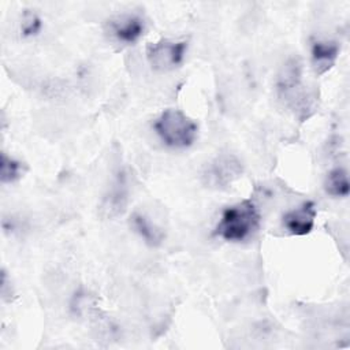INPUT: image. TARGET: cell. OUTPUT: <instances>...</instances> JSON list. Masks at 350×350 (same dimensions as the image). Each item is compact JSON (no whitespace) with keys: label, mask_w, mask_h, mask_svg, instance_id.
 <instances>
[{"label":"cell","mask_w":350,"mask_h":350,"mask_svg":"<svg viewBox=\"0 0 350 350\" xmlns=\"http://www.w3.org/2000/svg\"><path fill=\"white\" fill-rule=\"evenodd\" d=\"M260 226V212L254 202L245 200L227 206L215 228V234L227 242L247 239Z\"/></svg>","instance_id":"cell-1"},{"label":"cell","mask_w":350,"mask_h":350,"mask_svg":"<svg viewBox=\"0 0 350 350\" xmlns=\"http://www.w3.org/2000/svg\"><path fill=\"white\" fill-rule=\"evenodd\" d=\"M153 129L159 138L174 149L191 146L198 134V124L185 112L174 108L163 111L156 119Z\"/></svg>","instance_id":"cell-2"},{"label":"cell","mask_w":350,"mask_h":350,"mask_svg":"<svg viewBox=\"0 0 350 350\" xmlns=\"http://www.w3.org/2000/svg\"><path fill=\"white\" fill-rule=\"evenodd\" d=\"M186 51L187 41L164 38L148 45L146 59L153 70L167 72L182 64Z\"/></svg>","instance_id":"cell-3"},{"label":"cell","mask_w":350,"mask_h":350,"mask_svg":"<svg viewBox=\"0 0 350 350\" xmlns=\"http://www.w3.org/2000/svg\"><path fill=\"white\" fill-rule=\"evenodd\" d=\"M243 167L234 154H220L204 171V182L213 189H226L242 175Z\"/></svg>","instance_id":"cell-4"},{"label":"cell","mask_w":350,"mask_h":350,"mask_svg":"<svg viewBox=\"0 0 350 350\" xmlns=\"http://www.w3.org/2000/svg\"><path fill=\"white\" fill-rule=\"evenodd\" d=\"M107 31L109 36L122 44H134L145 31V22L139 15L124 14L108 21Z\"/></svg>","instance_id":"cell-5"},{"label":"cell","mask_w":350,"mask_h":350,"mask_svg":"<svg viewBox=\"0 0 350 350\" xmlns=\"http://www.w3.org/2000/svg\"><path fill=\"white\" fill-rule=\"evenodd\" d=\"M316 206L312 201H306L301 204L298 208H294L284 213L283 216V227L291 234V235H306L309 234L314 227L316 220Z\"/></svg>","instance_id":"cell-6"},{"label":"cell","mask_w":350,"mask_h":350,"mask_svg":"<svg viewBox=\"0 0 350 350\" xmlns=\"http://www.w3.org/2000/svg\"><path fill=\"white\" fill-rule=\"evenodd\" d=\"M312 64L316 74L327 72L336 62L339 55V45L335 41L317 40L312 44Z\"/></svg>","instance_id":"cell-7"},{"label":"cell","mask_w":350,"mask_h":350,"mask_svg":"<svg viewBox=\"0 0 350 350\" xmlns=\"http://www.w3.org/2000/svg\"><path fill=\"white\" fill-rule=\"evenodd\" d=\"M127 204V190L123 179H118L104 196L100 205V215L104 219H112L120 215Z\"/></svg>","instance_id":"cell-8"},{"label":"cell","mask_w":350,"mask_h":350,"mask_svg":"<svg viewBox=\"0 0 350 350\" xmlns=\"http://www.w3.org/2000/svg\"><path fill=\"white\" fill-rule=\"evenodd\" d=\"M131 226L135 230V232L139 234L141 238H144V241L150 245V246H159L163 239H164V234L163 231L153 224L146 216H144L142 213H133L131 215Z\"/></svg>","instance_id":"cell-9"},{"label":"cell","mask_w":350,"mask_h":350,"mask_svg":"<svg viewBox=\"0 0 350 350\" xmlns=\"http://www.w3.org/2000/svg\"><path fill=\"white\" fill-rule=\"evenodd\" d=\"M301 82V63L297 57H291L283 66L279 78L278 89L282 94L287 96L290 92L297 89Z\"/></svg>","instance_id":"cell-10"},{"label":"cell","mask_w":350,"mask_h":350,"mask_svg":"<svg viewBox=\"0 0 350 350\" xmlns=\"http://www.w3.org/2000/svg\"><path fill=\"white\" fill-rule=\"evenodd\" d=\"M324 190L331 197H346L350 191V183L346 170L334 168L331 170L324 180Z\"/></svg>","instance_id":"cell-11"},{"label":"cell","mask_w":350,"mask_h":350,"mask_svg":"<svg viewBox=\"0 0 350 350\" xmlns=\"http://www.w3.org/2000/svg\"><path fill=\"white\" fill-rule=\"evenodd\" d=\"M23 174V164L5 153H1L0 161V180L1 183H12L18 180Z\"/></svg>","instance_id":"cell-12"},{"label":"cell","mask_w":350,"mask_h":350,"mask_svg":"<svg viewBox=\"0 0 350 350\" xmlns=\"http://www.w3.org/2000/svg\"><path fill=\"white\" fill-rule=\"evenodd\" d=\"M41 27H42L41 18L36 12L26 11L21 23L22 34L25 37H33L41 31Z\"/></svg>","instance_id":"cell-13"}]
</instances>
